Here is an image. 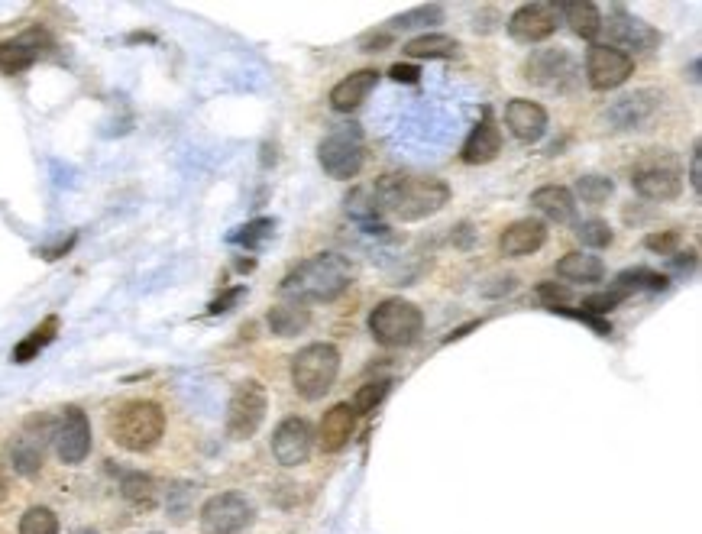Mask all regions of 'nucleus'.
Returning a JSON list of instances; mask_svg holds the SVG:
<instances>
[{
    "label": "nucleus",
    "mask_w": 702,
    "mask_h": 534,
    "mask_svg": "<svg viewBox=\"0 0 702 534\" xmlns=\"http://www.w3.org/2000/svg\"><path fill=\"white\" fill-rule=\"evenodd\" d=\"M373 204L379 214H389L395 221L415 224L424 217H434L450 204V185L434 175H382L373 188Z\"/></svg>",
    "instance_id": "1"
},
{
    "label": "nucleus",
    "mask_w": 702,
    "mask_h": 534,
    "mask_svg": "<svg viewBox=\"0 0 702 534\" xmlns=\"http://www.w3.org/2000/svg\"><path fill=\"white\" fill-rule=\"evenodd\" d=\"M353 282V263L340 253H318L298 263L279 285V295L288 305H324L337 301Z\"/></svg>",
    "instance_id": "2"
},
{
    "label": "nucleus",
    "mask_w": 702,
    "mask_h": 534,
    "mask_svg": "<svg viewBox=\"0 0 702 534\" xmlns=\"http://www.w3.org/2000/svg\"><path fill=\"white\" fill-rule=\"evenodd\" d=\"M107 431L114 437V444L130 450V454H146L153 450L165 434V412L159 402L133 399L114 408V415L107 421Z\"/></svg>",
    "instance_id": "3"
},
{
    "label": "nucleus",
    "mask_w": 702,
    "mask_h": 534,
    "mask_svg": "<svg viewBox=\"0 0 702 534\" xmlns=\"http://www.w3.org/2000/svg\"><path fill=\"white\" fill-rule=\"evenodd\" d=\"M369 334L385 350L415 347L424 334V311L405 298H385L369 314Z\"/></svg>",
    "instance_id": "4"
},
{
    "label": "nucleus",
    "mask_w": 702,
    "mask_h": 534,
    "mask_svg": "<svg viewBox=\"0 0 702 534\" xmlns=\"http://www.w3.org/2000/svg\"><path fill=\"white\" fill-rule=\"evenodd\" d=\"M340 376V350L334 344H308L292 356V386L305 402H321Z\"/></svg>",
    "instance_id": "5"
},
{
    "label": "nucleus",
    "mask_w": 702,
    "mask_h": 534,
    "mask_svg": "<svg viewBox=\"0 0 702 534\" xmlns=\"http://www.w3.org/2000/svg\"><path fill=\"white\" fill-rule=\"evenodd\" d=\"M318 159L321 169L337 178V182H350V178L360 175L363 162H366V140L363 130L356 123H343V127L330 130L321 146H318Z\"/></svg>",
    "instance_id": "6"
},
{
    "label": "nucleus",
    "mask_w": 702,
    "mask_h": 534,
    "mask_svg": "<svg viewBox=\"0 0 702 534\" xmlns=\"http://www.w3.org/2000/svg\"><path fill=\"white\" fill-rule=\"evenodd\" d=\"M631 188L648 201H677L683 195V166L673 153H648L631 169Z\"/></svg>",
    "instance_id": "7"
},
{
    "label": "nucleus",
    "mask_w": 702,
    "mask_h": 534,
    "mask_svg": "<svg viewBox=\"0 0 702 534\" xmlns=\"http://www.w3.org/2000/svg\"><path fill=\"white\" fill-rule=\"evenodd\" d=\"M269 412V392L259 379H243L233 386L227 402V434L233 441H250L263 428Z\"/></svg>",
    "instance_id": "8"
},
{
    "label": "nucleus",
    "mask_w": 702,
    "mask_h": 534,
    "mask_svg": "<svg viewBox=\"0 0 702 534\" xmlns=\"http://www.w3.org/2000/svg\"><path fill=\"white\" fill-rule=\"evenodd\" d=\"M521 75H525V81H531V85H538L544 91L567 94V91H573L576 85H580L583 68L567 49L554 46V49L531 52V56L525 59V65H521Z\"/></svg>",
    "instance_id": "9"
},
{
    "label": "nucleus",
    "mask_w": 702,
    "mask_h": 534,
    "mask_svg": "<svg viewBox=\"0 0 702 534\" xmlns=\"http://www.w3.org/2000/svg\"><path fill=\"white\" fill-rule=\"evenodd\" d=\"M253 502L243 492H217L201 505V531L204 534H243L253 525Z\"/></svg>",
    "instance_id": "10"
},
{
    "label": "nucleus",
    "mask_w": 702,
    "mask_h": 534,
    "mask_svg": "<svg viewBox=\"0 0 702 534\" xmlns=\"http://www.w3.org/2000/svg\"><path fill=\"white\" fill-rule=\"evenodd\" d=\"M599 36L605 39L602 46H612L618 52H625V56H631V52H654L660 46V33L654 30V26L631 17V13L622 7H615L609 13V20H602Z\"/></svg>",
    "instance_id": "11"
},
{
    "label": "nucleus",
    "mask_w": 702,
    "mask_h": 534,
    "mask_svg": "<svg viewBox=\"0 0 702 534\" xmlns=\"http://www.w3.org/2000/svg\"><path fill=\"white\" fill-rule=\"evenodd\" d=\"M52 447L65 467H75L91 454V421L78 405L62 408V415L52 421Z\"/></svg>",
    "instance_id": "12"
},
{
    "label": "nucleus",
    "mask_w": 702,
    "mask_h": 534,
    "mask_svg": "<svg viewBox=\"0 0 702 534\" xmlns=\"http://www.w3.org/2000/svg\"><path fill=\"white\" fill-rule=\"evenodd\" d=\"M49 444H52V418H46V415L30 418L10 444V467L20 476H36L39 470H43Z\"/></svg>",
    "instance_id": "13"
},
{
    "label": "nucleus",
    "mask_w": 702,
    "mask_h": 534,
    "mask_svg": "<svg viewBox=\"0 0 702 534\" xmlns=\"http://www.w3.org/2000/svg\"><path fill=\"white\" fill-rule=\"evenodd\" d=\"M560 26V4H547V0H534V4H521L512 17H508V36L515 43L538 46L547 43Z\"/></svg>",
    "instance_id": "14"
},
{
    "label": "nucleus",
    "mask_w": 702,
    "mask_h": 534,
    "mask_svg": "<svg viewBox=\"0 0 702 534\" xmlns=\"http://www.w3.org/2000/svg\"><path fill=\"white\" fill-rule=\"evenodd\" d=\"M660 104H664V94H660V91L638 88L631 94H622V98L605 107V120H609V127L618 130V133L644 130L657 117Z\"/></svg>",
    "instance_id": "15"
},
{
    "label": "nucleus",
    "mask_w": 702,
    "mask_h": 534,
    "mask_svg": "<svg viewBox=\"0 0 702 534\" xmlns=\"http://www.w3.org/2000/svg\"><path fill=\"white\" fill-rule=\"evenodd\" d=\"M635 75V56H625L612 46H589L586 52V81L593 91H615Z\"/></svg>",
    "instance_id": "16"
},
{
    "label": "nucleus",
    "mask_w": 702,
    "mask_h": 534,
    "mask_svg": "<svg viewBox=\"0 0 702 534\" xmlns=\"http://www.w3.org/2000/svg\"><path fill=\"white\" fill-rule=\"evenodd\" d=\"M314 450V428L305 421V418H285L279 428L272 434V457L275 463H282V467H301V463H308Z\"/></svg>",
    "instance_id": "17"
},
{
    "label": "nucleus",
    "mask_w": 702,
    "mask_h": 534,
    "mask_svg": "<svg viewBox=\"0 0 702 534\" xmlns=\"http://www.w3.org/2000/svg\"><path fill=\"white\" fill-rule=\"evenodd\" d=\"M499 153H502V127L495 123L492 111L486 107L483 117H479V123L473 127V133L466 136L460 159L466 162V166H489V162L499 159Z\"/></svg>",
    "instance_id": "18"
},
{
    "label": "nucleus",
    "mask_w": 702,
    "mask_h": 534,
    "mask_svg": "<svg viewBox=\"0 0 702 534\" xmlns=\"http://www.w3.org/2000/svg\"><path fill=\"white\" fill-rule=\"evenodd\" d=\"M505 127L512 130L518 143H538L547 133V111L538 101L515 98L505 104Z\"/></svg>",
    "instance_id": "19"
},
{
    "label": "nucleus",
    "mask_w": 702,
    "mask_h": 534,
    "mask_svg": "<svg viewBox=\"0 0 702 534\" xmlns=\"http://www.w3.org/2000/svg\"><path fill=\"white\" fill-rule=\"evenodd\" d=\"M547 243V224L538 221V217H521V221L515 224H508L502 230V237H499V250L505 256H531V253H538L541 246Z\"/></svg>",
    "instance_id": "20"
},
{
    "label": "nucleus",
    "mask_w": 702,
    "mask_h": 534,
    "mask_svg": "<svg viewBox=\"0 0 702 534\" xmlns=\"http://www.w3.org/2000/svg\"><path fill=\"white\" fill-rule=\"evenodd\" d=\"M43 46H46V36L39 30L0 43V72L20 75V72H26V68H33L39 62V56H43Z\"/></svg>",
    "instance_id": "21"
},
{
    "label": "nucleus",
    "mask_w": 702,
    "mask_h": 534,
    "mask_svg": "<svg viewBox=\"0 0 702 534\" xmlns=\"http://www.w3.org/2000/svg\"><path fill=\"white\" fill-rule=\"evenodd\" d=\"M356 431V412L350 402H337L330 412H324L321 428H318V444L324 454H340L343 447L350 444V437Z\"/></svg>",
    "instance_id": "22"
},
{
    "label": "nucleus",
    "mask_w": 702,
    "mask_h": 534,
    "mask_svg": "<svg viewBox=\"0 0 702 534\" xmlns=\"http://www.w3.org/2000/svg\"><path fill=\"white\" fill-rule=\"evenodd\" d=\"M376 85H379L376 68H360V72H353V75L337 81L334 91H330V107L340 111V114H350L376 91Z\"/></svg>",
    "instance_id": "23"
},
{
    "label": "nucleus",
    "mask_w": 702,
    "mask_h": 534,
    "mask_svg": "<svg viewBox=\"0 0 702 534\" xmlns=\"http://www.w3.org/2000/svg\"><path fill=\"white\" fill-rule=\"evenodd\" d=\"M531 208L541 211L554 224H570L576 217V198L563 185H541L538 191H531Z\"/></svg>",
    "instance_id": "24"
},
{
    "label": "nucleus",
    "mask_w": 702,
    "mask_h": 534,
    "mask_svg": "<svg viewBox=\"0 0 702 534\" xmlns=\"http://www.w3.org/2000/svg\"><path fill=\"white\" fill-rule=\"evenodd\" d=\"M554 269L563 282H583V285L602 282L605 276V263L593 253H567L563 259H557Z\"/></svg>",
    "instance_id": "25"
},
{
    "label": "nucleus",
    "mask_w": 702,
    "mask_h": 534,
    "mask_svg": "<svg viewBox=\"0 0 702 534\" xmlns=\"http://www.w3.org/2000/svg\"><path fill=\"white\" fill-rule=\"evenodd\" d=\"M120 496L127 499L133 509L149 512V509H156V502H159V486L149 473L130 470V473H120Z\"/></svg>",
    "instance_id": "26"
},
{
    "label": "nucleus",
    "mask_w": 702,
    "mask_h": 534,
    "mask_svg": "<svg viewBox=\"0 0 702 534\" xmlns=\"http://www.w3.org/2000/svg\"><path fill=\"white\" fill-rule=\"evenodd\" d=\"M560 20L580 39H596L602 30V10L589 0H573V4H560Z\"/></svg>",
    "instance_id": "27"
},
{
    "label": "nucleus",
    "mask_w": 702,
    "mask_h": 534,
    "mask_svg": "<svg viewBox=\"0 0 702 534\" xmlns=\"http://www.w3.org/2000/svg\"><path fill=\"white\" fill-rule=\"evenodd\" d=\"M55 334H59V314H49V318L39 321V324L33 327V331L26 334L17 347H13V363H30V360H36V356L43 353V350L52 344V340H55Z\"/></svg>",
    "instance_id": "28"
},
{
    "label": "nucleus",
    "mask_w": 702,
    "mask_h": 534,
    "mask_svg": "<svg viewBox=\"0 0 702 534\" xmlns=\"http://www.w3.org/2000/svg\"><path fill=\"white\" fill-rule=\"evenodd\" d=\"M612 285L631 298L635 292H667L670 276H664V272H657V269H648V266H635V269L618 272Z\"/></svg>",
    "instance_id": "29"
},
{
    "label": "nucleus",
    "mask_w": 702,
    "mask_h": 534,
    "mask_svg": "<svg viewBox=\"0 0 702 534\" xmlns=\"http://www.w3.org/2000/svg\"><path fill=\"white\" fill-rule=\"evenodd\" d=\"M457 49H460L457 39H450L444 33H421L402 46L408 59H453L457 56Z\"/></svg>",
    "instance_id": "30"
},
{
    "label": "nucleus",
    "mask_w": 702,
    "mask_h": 534,
    "mask_svg": "<svg viewBox=\"0 0 702 534\" xmlns=\"http://www.w3.org/2000/svg\"><path fill=\"white\" fill-rule=\"evenodd\" d=\"M266 324L275 337H298L301 331H308L311 311L301 305H275L266 314Z\"/></svg>",
    "instance_id": "31"
},
{
    "label": "nucleus",
    "mask_w": 702,
    "mask_h": 534,
    "mask_svg": "<svg viewBox=\"0 0 702 534\" xmlns=\"http://www.w3.org/2000/svg\"><path fill=\"white\" fill-rule=\"evenodd\" d=\"M440 20H444V7L431 4V7H415V10L402 13V17L389 20V26H385V30L395 36V33H402V30H428V26H434Z\"/></svg>",
    "instance_id": "32"
},
{
    "label": "nucleus",
    "mask_w": 702,
    "mask_h": 534,
    "mask_svg": "<svg viewBox=\"0 0 702 534\" xmlns=\"http://www.w3.org/2000/svg\"><path fill=\"white\" fill-rule=\"evenodd\" d=\"M612 191H615V182L609 175H580L576 178V185H573V198H580L583 204H605L612 198Z\"/></svg>",
    "instance_id": "33"
},
{
    "label": "nucleus",
    "mask_w": 702,
    "mask_h": 534,
    "mask_svg": "<svg viewBox=\"0 0 702 534\" xmlns=\"http://www.w3.org/2000/svg\"><path fill=\"white\" fill-rule=\"evenodd\" d=\"M272 234H275V221H272V217H256V221L233 230L230 243L246 246V250H256V246H263Z\"/></svg>",
    "instance_id": "34"
},
{
    "label": "nucleus",
    "mask_w": 702,
    "mask_h": 534,
    "mask_svg": "<svg viewBox=\"0 0 702 534\" xmlns=\"http://www.w3.org/2000/svg\"><path fill=\"white\" fill-rule=\"evenodd\" d=\"M392 389V379H376V382H366V386H360V392H356V399H353V412L356 415H373L376 408L382 405V399L389 395Z\"/></svg>",
    "instance_id": "35"
},
{
    "label": "nucleus",
    "mask_w": 702,
    "mask_h": 534,
    "mask_svg": "<svg viewBox=\"0 0 702 534\" xmlns=\"http://www.w3.org/2000/svg\"><path fill=\"white\" fill-rule=\"evenodd\" d=\"M576 240L589 246V250H605V246H612L615 234H612L609 224L599 221V217H589V221L576 224Z\"/></svg>",
    "instance_id": "36"
},
{
    "label": "nucleus",
    "mask_w": 702,
    "mask_h": 534,
    "mask_svg": "<svg viewBox=\"0 0 702 534\" xmlns=\"http://www.w3.org/2000/svg\"><path fill=\"white\" fill-rule=\"evenodd\" d=\"M20 534H59V518L46 505H33L20 518Z\"/></svg>",
    "instance_id": "37"
},
{
    "label": "nucleus",
    "mask_w": 702,
    "mask_h": 534,
    "mask_svg": "<svg viewBox=\"0 0 702 534\" xmlns=\"http://www.w3.org/2000/svg\"><path fill=\"white\" fill-rule=\"evenodd\" d=\"M191 502H195V486L191 483H175L165 492V509H169L175 522H185L191 515Z\"/></svg>",
    "instance_id": "38"
},
{
    "label": "nucleus",
    "mask_w": 702,
    "mask_h": 534,
    "mask_svg": "<svg viewBox=\"0 0 702 534\" xmlns=\"http://www.w3.org/2000/svg\"><path fill=\"white\" fill-rule=\"evenodd\" d=\"M628 295L622 292V289H615V285H612V289L609 292H596V295H586L583 298V311H589V314H596V318H599V314H609L612 308H618V305H622V301H625Z\"/></svg>",
    "instance_id": "39"
},
{
    "label": "nucleus",
    "mask_w": 702,
    "mask_h": 534,
    "mask_svg": "<svg viewBox=\"0 0 702 534\" xmlns=\"http://www.w3.org/2000/svg\"><path fill=\"white\" fill-rule=\"evenodd\" d=\"M550 311H554V314H567V318H573V321H583V324H589V327H593V331L602 334V337L612 334V324H609V321L596 318V314H589V311H583V308H567V305H563V308H550Z\"/></svg>",
    "instance_id": "40"
},
{
    "label": "nucleus",
    "mask_w": 702,
    "mask_h": 534,
    "mask_svg": "<svg viewBox=\"0 0 702 534\" xmlns=\"http://www.w3.org/2000/svg\"><path fill=\"white\" fill-rule=\"evenodd\" d=\"M644 246H648L651 253H660V256H673L680 246V230H664V234H648L644 237Z\"/></svg>",
    "instance_id": "41"
},
{
    "label": "nucleus",
    "mask_w": 702,
    "mask_h": 534,
    "mask_svg": "<svg viewBox=\"0 0 702 534\" xmlns=\"http://www.w3.org/2000/svg\"><path fill=\"white\" fill-rule=\"evenodd\" d=\"M538 298L544 301L547 308H563L570 301V289H567V285H560V282H541Z\"/></svg>",
    "instance_id": "42"
},
{
    "label": "nucleus",
    "mask_w": 702,
    "mask_h": 534,
    "mask_svg": "<svg viewBox=\"0 0 702 534\" xmlns=\"http://www.w3.org/2000/svg\"><path fill=\"white\" fill-rule=\"evenodd\" d=\"M392 39H395V36H392L389 30H379V33H376V30H373V33H363V36H360V49H363V52H385V49L392 46Z\"/></svg>",
    "instance_id": "43"
},
{
    "label": "nucleus",
    "mask_w": 702,
    "mask_h": 534,
    "mask_svg": "<svg viewBox=\"0 0 702 534\" xmlns=\"http://www.w3.org/2000/svg\"><path fill=\"white\" fill-rule=\"evenodd\" d=\"M389 78L392 81H405V85H418V78H421V68L418 65H405V62H398L389 68Z\"/></svg>",
    "instance_id": "44"
},
{
    "label": "nucleus",
    "mask_w": 702,
    "mask_h": 534,
    "mask_svg": "<svg viewBox=\"0 0 702 534\" xmlns=\"http://www.w3.org/2000/svg\"><path fill=\"white\" fill-rule=\"evenodd\" d=\"M246 289H243V285H237V289H227L224 295H220L217 301H211V314H224V311H230V305H233V301H237L240 295H243Z\"/></svg>",
    "instance_id": "45"
},
{
    "label": "nucleus",
    "mask_w": 702,
    "mask_h": 534,
    "mask_svg": "<svg viewBox=\"0 0 702 534\" xmlns=\"http://www.w3.org/2000/svg\"><path fill=\"white\" fill-rule=\"evenodd\" d=\"M499 285H486L483 295L486 298H499V295H508V292H515L518 289V279L515 276H505V279H495Z\"/></svg>",
    "instance_id": "46"
},
{
    "label": "nucleus",
    "mask_w": 702,
    "mask_h": 534,
    "mask_svg": "<svg viewBox=\"0 0 702 534\" xmlns=\"http://www.w3.org/2000/svg\"><path fill=\"white\" fill-rule=\"evenodd\" d=\"M690 185L699 195V191H702V149L699 146L693 149V156H690Z\"/></svg>",
    "instance_id": "47"
},
{
    "label": "nucleus",
    "mask_w": 702,
    "mask_h": 534,
    "mask_svg": "<svg viewBox=\"0 0 702 534\" xmlns=\"http://www.w3.org/2000/svg\"><path fill=\"white\" fill-rule=\"evenodd\" d=\"M450 243H453V246H470V243H473V227L463 221V224L450 234Z\"/></svg>",
    "instance_id": "48"
},
{
    "label": "nucleus",
    "mask_w": 702,
    "mask_h": 534,
    "mask_svg": "<svg viewBox=\"0 0 702 534\" xmlns=\"http://www.w3.org/2000/svg\"><path fill=\"white\" fill-rule=\"evenodd\" d=\"M473 327H479V321H470V324H463V327H457V331H453L447 340H444V344H453V340H460V337H466V334H470L473 331Z\"/></svg>",
    "instance_id": "49"
},
{
    "label": "nucleus",
    "mask_w": 702,
    "mask_h": 534,
    "mask_svg": "<svg viewBox=\"0 0 702 534\" xmlns=\"http://www.w3.org/2000/svg\"><path fill=\"white\" fill-rule=\"evenodd\" d=\"M7 492H10V483H7V473H4V470H0V502H4V499H7Z\"/></svg>",
    "instance_id": "50"
},
{
    "label": "nucleus",
    "mask_w": 702,
    "mask_h": 534,
    "mask_svg": "<svg viewBox=\"0 0 702 534\" xmlns=\"http://www.w3.org/2000/svg\"><path fill=\"white\" fill-rule=\"evenodd\" d=\"M91 534H94V531H91Z\"/></svg>",
    "instance_id": "51"
}]
</instances>
